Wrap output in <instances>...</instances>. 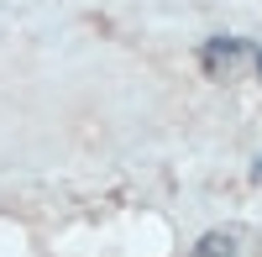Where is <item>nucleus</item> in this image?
Listing matches in <instances>:
<instances>
[{
    "label": "nucleus",
    "instance_id": "nucleus-3",
    "mask_svg": "<svg viewBox=\"0 0 262 257\" xmlns=\"http://www.w3.org/2000/svg\"><path fill=\"white\" fill-rule=\"evenodd\" d=\"M257 74H262V48H257Z\"/></svg>",
    "mask_w": 262,
    "mask_h": 257
},
{
    "label": "nucleus",
    "instance_id": "nucleus-1",
    "mask_svg": "<svg viewBox=\"0 0 262 257\" xmlns=\"http://www.w3.org/2000/svg\"><path fill=\"white\" fill-rule=\"evenodd\" d=\"M247 63H257V48H252V42H236V37H215V42H205V74L231 79V74H242Z\"/></svg>",
    "mask_w": 262,
    "mask_h": 257
},
{
    "label": "nucleus",
    "instance_id": "nucleus-4",
    "mask_svg": "<svg viewBox=\"0 0 262 257\" xmlns=\"http://www.w3.org/2000/svg\"><path fill=\"white\" fill-rule=\"evenodd\" d=\"M257 179H262V163H257Z\"/></svg>",
    "mask_w": 262,
    "mask_h": 257
},
{
    "label": "nucleus",
    "instance_id": "nucleus-2",
    "mask_svg": "<svg viewBox=\"0 0 262 257\" xmlns=\"http://www.w3.org/2000/svg\"><path fill=\"white\" fill-rule=\"evenodd\" d=\"M194 257H252V237L247 231H210V237H200V247H194Z\"/></svg>",
    "mask_w": 262,
    "mask_h": 257
}]
</instances>
